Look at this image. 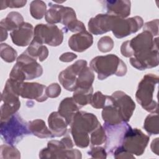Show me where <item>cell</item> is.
Returning <instances> with one entry per match:
<instances>
[{
  "label": "cell",
  "instance_id": "cell-41",
  "mask_svg": "<svg viewBox=\"0 0 159 159\" xmlns=\"http://www.w3.org/2000/svg\"><path fill=\"white\" fill-rule=\"evenodd\" d=\"M1 42H2L5 40L7 37V30H6L5 29L1 27Z\"/></svg>",
  "mask_w": 159,
  "mask_h": 159
},
{
  "label": "cell",
  "instance_id": "cell-10",
  "mask_svg": "<svg viewBox=\"0 0 159 159\" xmlns=\"http://www.w3.org/2000/svg\"><path fill=\"white\" fill-rule=\"evenodd\" d=\"M143 25V19L140 16L125 19L113 16L111 31L116 38L122 39L135 33Z\"/></svg>",
  "mask_w": 159,
  "mask_h": 159
},
{
  "label": "cell",
  "instance_id": "cell-28",
  "mask_svg": "<svg viewBox=\"0 0 159 159\" xmlns=\"http://www.w3.org/2000/svg\"><path fill=\"white\" fill-rule=\"evenodd\" d=\"M46 4L42 1H33L30 5L31 16L36 19H41L46 14Z\"/></svg>",
  "mask_w": 159,
  "mask_h": 159
},
{
  "label": "cell",
  "instance_id": "cell-2",
  "mask_svg": "<svg viewBox=\"0 0 159 159\" xmlns=\"http://www.w3.org/2000/svg\"><path fill=\"white\" fill-rule=\"evenodd\" d=\"M101 124L98 118L92 113L78 111L70 123V132L75 143L80 148L88 147L89 134Z\"/></svg>",
  "mask_w": 159,
  "mask_h": 159
},
{
  "label": "cell",
  "instance_id": "cell-23",
  "mask_svg": "<svg viewBox=\"0 0 159 159\" xmlns=\"http://www.w3.org/2000/svg\"><path fill=\"white\" fill-rule=\"evenodd\" d=\"M24 18L18 12H9L5 19L1 20L0 27L5 29L7 31H13L17 29L22 23H24Z\"/></svg>",
  "mask_w": 159,
  "mask_h": 159
},
{
  "label": "cell",
  "instance_id": "cell-5",
  "mask_svg": "<svg viewBox=\"0 0 159 159\" xmlns=\"http://www.w3.org/2000/svg\"><path fill=\"white\" fill-rule=\"evenodd\" d=\"M30 132L26 123L17 112L1 121V136L7 144L14 145Z\"/></svg>",
  "mask_w": 159,
  "mask_h": 159
},
{
  "label": "cell",
  "instance_id": "cell-19",
  "mask_svg": "<svg viewBox=\"0 0 159 159\" xmlns=\"http://www.w3.org/2000/svg\"><path fill=\"white\" fill-rule=\"evenodd\" d=\"M48 123L53 137H60L66 134L68 124L58 112H53L49 115Z\"/></svg>",
  "mask_w": 159,
  "mask_h": 159
},
{
  "label": "cell",
  "instance_id": "cell-8",
  "mask_svg": "<svg viewBox=\"0 0 159 159\" xmlns=\"http://www.w3.org/2000/svg\"><path fill=\"white\" fill-rule=\"evenodd\" d=\"M40 158H82L81 153L77 149L70 148L63 138L60 141L53 140L47 143V147L39 152Z\"/></svg>",
  "mask_w": 159,
  "mask_h": 159
},
{
  "label": "cell",
  "instance_id": "cell-39",
  "mask_svg": "<svg viewBox=\"0 0 159 159\" xmlns=\"http://www.w3.org/2000/svg\"><path fill=\"white\" fill-rule=\"evenodd\" d=\"M77 58V55L71 52H66L63 53L59 58L60 60L63 62H70Z\"/></svg>",
  "mask_w": 159,
  "mask_h": 159
},
{
  "label": "cell",
  "instance_id": "cell-11",
  "mask_svg": "<svg viewBox=\"0 0 159 159\" xmlns=\"http://www.w3.org/2000/svg\"><path fill=\"white\" fill-rule=\"evenodd\" d=\"M86 66L87 61L86 60H79L61 71L58 75V80L63 87L68 91H75L76 89L79 75Z\"/></svg>",
  "mask_w": 159,
  "mask_h": 159
},
{
  "label": "cell",
  "instance_id": "cell-32",
  "mask_svg": "<svg viewBox=\"0 0 159 159\" xmlns=\"http://www.w3.org/2000/svg\"><path fill=\"white\" fill-rule=\"evenodd\" d=\"M114 47V42L109 36H104L98 42V48L101 52L106 53L111 51Z\"/></svg>",
  "mask_w": 159,
  "mask_h": 159
},
{
  "label": "cell",
  "instance_id": "cell-4",
  "mask_svg": "<svg viewBox=\"0 0 159 159\" xmlns=\"http://www.w3.org/2000/svg\"><path fill=\"white\" fill-rule=\"evenodd\" d=\"M42 73L43 68L37 62V60L24 52L17 57L16 63L10 73L9 78L19 82H24V80L40 77Z\"/></svg>",
  "mask_w": 159,
  "mask_h": 159
},
{
  "label": "cell",
  "instance_id": "cell-35",
  "mask_svg": "<svg viewBox=\"0 0 159 159\" xmlns=\"http://www.w3.org/2000/svg\"><path fill=\"white\" fill-rule=\"evenodd\" d=\"M143 30H147L155 37L158 34V19L152 20L144 24Z\"/></svg>",
  "mask_w": 159,
  "mask_h": 159
},
{
  "label": "cell",
  "instance_id": "cell-26",
  "mask_svg": "<svg viewBox=\"0 0 159 159\" xmlns=\"http://www.w3.org/2000/svg\"><path fill=\"white\" fill-rule=\"evenodd\" d=\"M106 141V133L104 127L99 124L90 134V142L91 147L101 145Z\"/></svg>",
  "mask_w": 159,
  "mask_h": 159
},
{
  "label": "cell",
  "instance_id": "cell-13",
  "mask_svg": "<svg viewBox=\"0 0 159 159\" xmlns=\"http://www.w3.org/2000/svg\"><path fill=\"white\" fill-rule=\"evenodd\" d=\"M112 101L119 107L124 122L129 121L135 108L132 99L121 91H117L110 96Z\"/></svg>",
  "mask_w": 159,
  "mask_h": 159
},
{
  "label": "cell",
  "instance_id": "cell-15",
  "mask_svg": "<svg viewBox=\"0 0 159 159\" xmlns=\"http://www.w3.org/2000/svg\"><path fill=\"white\" fill-rule=\"evenodd\" d=\"M113 16L99 14L92 17L88 22V29L94 35H101L111 31Z\"/></svg>",
  "mask_w": 159,
  "mask_h": 159
},
{
  "label": "cell",
  "instance_id": "cell-31",
  "mask_svg": "<svg viewBox=\"0 0 159 159\" xmlns=\"http://www.w3.org/2000/svg\"><path fill=\"white\" fill-rule=\"evenodd\" d=\"M106 99L107 96L104 95L100 91H97L93 94L89 104L96 109H101L104 107Z\"/></svg>",
  "mask_w": 159,
  "mask_h": 159
},
{
  "label": "cell",
  "instance_id": "cell-38",
  "mask_svg": "<svg viewBox=\"0 0 159 159\" xmlns=\"http://www.w3.org/2000/svg\"><path fill=\"white\" fill-rule=\"evenodd\" d=\"M5 4V7H7L14 8V7H21L25 6L27 1H2Z\"/></svg>",
  "mask_w": 159,
  "mask_h": 159
},
{
  "label": "cell",
  "instance_id": "cell-6",
  "mask_svg": "<svg viewBox=\"0 0 159 159\" xmlns=\"http://www.w3.org/2000/svg\"><path fill=\"white\" fill-rule=\"evenodd\" d=\"M158 82V76L155 74H147L138 85L135 98L143 109L150 112H158V104L153 99V93Z\"/></svg>",
  "mask_w": 159,
  "mask_h": 159
},
{
  "label": "cell",
  "instance_id": "cell-24",
  "mask_svg": "<svg viewBox=\"0 0 159 159\" xmlns=\"http://www.w3.org/2000/svg\"><path fill=\"white\" fill-rule=\"evenodd\" d=\"M93 87L89 88H78L74 91L73 98L75 101L81 107H82L83 106L90 103V101L93 96Z\"/></svg>",
  "mask_w": 159,
  "mask_h": 159
},
{
  "label": "cell",
  "instance_id": "cell-30",
  "mask_svg": "<svg viewBox=\"0 0 159 159\" xmlns=\"http://www.w3.org/2000/svg\"><path fill=\"white\" fill-rule=\"evenodd\" d=\"M2 158H20V153L13 145L9 144L2 145L1 146V156Z\"/></svg>",
  "mask_w": 159,
  "mask_h": 159
},
{
  "label": "cell",
  "instance_id": "cell-12",
  "mask_svg": "<svg viewBox=\"0 0 159 159\" xmlns=\"http://www.w3.org/2000/svg\"><path fill=\"white\" fill-rule=\"evenodd\" d=\"M15 81L16 92L17 94L22 98L35 99L38 102H43L47 99L48 97L46 94L47 87L45 86L38 83Z\"/></svg>",
  "mask_w": 159,
  "mask_h": 159
},
{
  "label": "cell",
  "instance_id": "cell-1",
  "mask_svg": "<svg viewBox=\"0 0 159 159\" xmlns=\"http://www.w3.org/2000/svg\"><path fill=\"white\" fill-rule=\"evenodd\" d=\"M120 52L125 57H130L132 66L143 70L158 65V37L154 38L147 30L143 32L130 40L122 43Z\"/></svg>",
  "mask_w": 159,
  "mask_h": 159
},
{
  "label": "cell",
  "instance_id": "cell-17",
  "mask_svg": "<svg viewBox=\"0 0 159 159\" xmlns=\"http://www.w3.org/2000/svg\"><path fill=\"white\" fill-rule=\"evenodd\" d=\"M93 43V37L88 31L84 30L72 35L68 40L70 48L75 52H82L89 48Z\"/></svg>",
  "mask_w": 159,
  "mask_h": 159
},
{
  "label": "cell",
  "instance_id": "cell-40",
  "mask_svg": "<svg viewBox=\"0 0 159 159\" xmlns=\"http://www.w3.org/2000/svg\"><path fill=\"white\" fill-rule=\"evenodd\" d=\"M152 151L157 155H158V138L153 140L151 143Z\"/></svg>",
  "mask_w": 159,
  "mask_h": 159
},
{
  "label": "cell",
  "instance_id": "cell-37",
  "mask_svg": "<svg viewBox=\"0 0 159 159\" xmlns=\"http://www.w3.org/2000/svg\"><path fill=\"white\" fill-rule=\"evenodd\" d=\"M115 158H135L132 154L125 150L122 147H118L112 152Z\"/></svg>",
  "mask_w": 159,
  "mask_h": 159
},
{
  "label": "cell",
  "instance_id": "cell-36",
  "mask_svg": "<svg viewBox=\"0 0 159 159\" xmlns=\"http://www.w3.org/2000/svg\"><path fill=\"white\" fill-rule=\"evenodd\" d=\"M61 93V88L58 83H52L46 88L47 97L54 98L58 97Z\"/></svg>",
  "mask_w": 159,
  "mask_h": 159
},
{
  "label": "cell",
  "instance_id": "cell-22",
  "mask_svg": "<svg viewBox=\"0 0 159 159\" xmlns=\"http://www.w3.org/2000/svg\"><path fill=\"white\" fill-rule=\"evenodd\" d=\"M24 52L36 60L39 58L40 61L45 60L48 55V50L47 47L34 39H33Z\"/></svg>",
  "mask_w": 159,
  "mask_h": 159
},
{
  "label": "cell",
  "instance_id": "cell-9",
  "mask_svg": "<svg viewBox=\"0 0 159 159\" xmlns=\"http://www.w3.org/2000/svg\"><path fill=\"white\" fill-rule=\"evenodd\" d=\"M34 39L42 44L57 47L63 39V32L55 24H37L34 28Z\"/></svg>",
  "mask_w": 159,
  "mask_h": 159
},
{
  "label": "cell",
  "instance_id": "cell-3",
  "mask_svg": "<svg viewBox=\"0 0 159 159\" xmlns=\"http://www.w3.org/2000/svg\"><path fill=\"white\" fill-rule=\"evenodd\" d=\"M89 65L91 69L98 74V78L100 80L113 75L123 76L127 73L125 63L114 54L97 56L92 59Z\"/></svg>",
  "mask_w": 159,
  "mask_h": 159
},
{
  "label": "cell",
  "instance_id": "cell-27",
  "mask_svg": "<svg viewBox=\"0 0 159 159\" xmlns=\"http://www.w3.org/2000/svg\"><path fill=\"white\" fill-rule=\"evenodd\" d=\"M158 117L157 114H152L145 118L143 128L150 135H157L158 134Z\"/></svg>",
  "mask_w": 159,
  "mask_h": 159
},
{
  "label": "cell",
  "instance_id": "cell-34",
  "mask_svg": "<svg viewBox=\"0 0 159 159\" xmlns=\"http://www.w3.org/2000/svg\"><path fill=\"white\" fill-rule=\"evenodd\" d=\"M88 153L93 158H106L107 157L106 148L101 147L94 146L93 147H91Z\"/></svg>",
  "mask_w": 159,
  "mask_h": 159
},
{
  "label": "cell",
  "instance_id": "cell-14",
  "mask_svg": "<svg viewBox=\"0 0 159 159\" xmlns=\"http://www.w3.org/2000/svg\"><path fill=\"white\" fill-rule=\"evenodd\" d=\"M12 42L17 46L25 47L29 45L34 39V29L32 24L28 22L22 23L17 29L10 34Z\"/></svg>",
  "mask_w": 159,
  "mask_h": 159
},
{
  "label": "cell",
  "instance_id": "cell-33",
  "mask_svg": "<svg viewBox=\"0 0 159 159\" xmlns=\"http://www.w3.org/2000/svg\"><path fill=\"white\" fill-rule=\"evenodd\" d=\"M63 32L65 31V32H66L68 31H71L73 32H80L86 30V27L84 25V24L78 20V19L72 22L71 24H70L64 27L62 29Z\"/></svg>",
  "mask_w": 159,
  "mask_h": 159
},
{
  "label": "cell",
  "instance_id": "cell-16",
  "mask_svg": "<svg viewBox=\"0 0 159 159\" xmlns=\"http://www.w3.org/2000/svg\"><path fill=\"white\" fill-rule=\"evenodd\" d=\"M102 109V117L105 124L117 125L124 122L119 107L112 101L110 96H107L106 104Z\"/></svg>",
  "mask_w": 159,
  "mask_h": 159
},
{
  "label": "cell",
  "instance_id": "cell-25",
  "mask_svg": "<svg viewBox=\"0 0 159 159\" xmlns=\"http://www.w3.org/2000/svg\"><path fill=\"white\" fill-rule=\"evenodd\" d=\"M49 9L45 15V20L50 24L60 23L61 22V5L48 3Z\"/></svg>",
  "mask_w": 159,
  "mask_h": 159
},
{
  "label": "cell",
  "instance_id": "cell-29",
  "mask_svg": "<svg viewBox=\"0 0 159 159\" xmlns=\"http://www.w3.org/2000/svg\"><path fill=\"white\" fill-rule=\"evenodd\" d=\"M0 55L1 58L7 63H12L15 61L17 56V52L7 43L1 44Z\"/></svg>",
  "mask_w": 159,
  "mask_h": 159
},
{
  "label": "cell",
  "instance_id": "cell-20",
  "mask_svg": "<svg viewBox=\"0 0 159 159\" xmlns=\"http://www.w3.org/2000/svg\"><path fill=\"white\" fill-rule=\"evenodd\" d=\"M81 108L73 98H66L61 101L58 112L65 119L70 125L73 116Z\"/></svg>",
  "mask_w": 159,
  "mask_h": 159
},
{
  "label": "cell",
  "instance_id": "cell-18",
  "mask_svg": "<svg viewBox=\"0 0 159 159\" xmlns=\"http://www.w3.org/2000/svg\"><path fill=\"white\" fill-rule=\"evenodd\" d=\"M107 14L121 18L127 17L130 13V1H104Z\"/></svg>",
  "mask_w": 159,
  "mask_h": 159
},
{
  "label": "cell",
  "instance_id": "cell-21",
  "mask_svg": "<svg viewBox=\"0 0 159 159\" xmlns=\"http://www.w3.org/2000/svg\"><path fill=\"white\" fill-rule=\"evenodd\" d=\"M28 127L31 134L41 139L53 137L52 132L47 128L42 119H35L28 123Z\"/></svg>",
  "mask_w": 159,
  "mask_h": 159
},
{
  "label": "cell",
  "instance_id": "cell-7",
  "mask_svg": "<svg viewBox=\"0 0 159 159\" xmlns=\"http://www.w3.org/2000/svg\"><path fill=\"white\" fill-rule=\"evenodd\" d=\"M149 140V136L140 129H133L129 125L124 132L120 147L129 153L139 156L143 153Z\"/></svg>",
  "mask_w": 159,
  "mask_h": 159
}]
</instances>
